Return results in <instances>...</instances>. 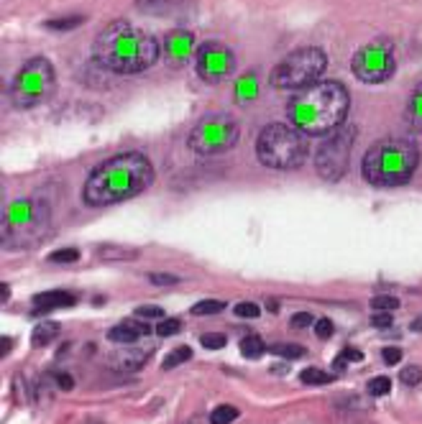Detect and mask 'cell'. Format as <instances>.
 Segmentation results:
<instances>
[{"label": "cell", "mask_w": 422, "mask_h": 424, "mask_svg": "<svg viewBox=\"0 0 422 424\" xmlns=\"http://www.w3.org/2000/svg\"><path fill=\"white\" fill-rule=\"evenodd\" d=\"M151 182L154 166L144 153H116L92 169L82 189V197L92 207L116 205V202H126L141 194Z\"/></svg>", "instance_id": "cell-1"}, {"label": "cell", "mask_w": 422, "mask_h": 424, "mask_svg": "<svg viewBox=\"0 0 422 424\" xmlns=\"http://www.w3.org/2000/svg\"><path fill=\"white\" fill-rule=\"evenodd\" d=\"M351 108V95L338 79H320L289 100V121L305 136H328L341 131Z\"/></svg>", "instance_id": "cell-2"}, {"label": "cell", "mask_w": 422, "mask_h": 424, "mask_svg": "<svg viewBox=\"0 0 422 424\" xmlns=\"http://www.w3.org/2000/svg\"><path fill=\"white\" fill-rule=\"evenodd\" d=\"M92 56L105 72L136 74L159 59V44L151 34H144L129 21H113L98 34Z\"/></svg>", "instance_id": "cell-3"}, {"label": "cell", "mask_w": 422, "mask_h": 424, "mask_svg": "<svg viewBox=\"0 0 422 424\" xmlns=\"http://www.w3.org/2000/svg\"><path fill=\"white\" fill-rule=\"evenodd\" d=\"M420 164V148L412 138H381L361 161L363 179L373 187H402Z\"/></svg>", "instance_id": "cell-4"}, {"label": "cell", "mask_w": 422, "mask_h": 424, "mask_svg": "<svg viewBox=\"0 0 422 424\" xmlns=\"http://www.w3.org/2000/svg\"><path fill=\"white\" fill-rule=\"evenodd\" d=\"M256 156L266 169H300L307 158V136L287 123H271L258 133Z\"/></svg>", "instance_id": "cell-5"}, {"label": "cell", "mask_w": 422, "mask_h": 424, "mask_svg": "<svg viewBox=\"0 0 422 424\" xmlns=\"http://www.w3.org/2000/svg\"><path fill=\"white\" fill-rule=\"evenodd\" d=\"M325 67H328V56L323 49L318 46H302L294 49L292 54H287L284 59L271 69V85L276 90H307L315 82H320Z\"/></svg>", "instance_id": "cell-6"}, {"label": "cell", "mask_w": 422, "mask_h": 424, "mask_svg": "<svg viewBox=\"0 0 422 424\" xmlns=\"http://www.w3.org/2000/svg\"><path fill=\"white\" fill-rule=\"evenodd\" d=\"M56 85L54 64L46 56H34L19 69L11 85V97L16 108H36L49 100Z\"/></svg>", "instance_id": "cell-7"}, {"label": "cell", "mask_w": 422, "mask_h": 424, "mask_svg": "<svg viewBox=\"0 0 422 424\" xmlns=\"http://www.w3.org/2000/svg\"><path fill=\"white\" fill-rule=\"evenodd\" d=\"M238 136L241 128L236 118H231L228 113H210L192 128L187 143L195 156H215L238 143Z\"/></svg>", "instance_id": "cell-8"}, {"label": "cell", "mask_w": 422, "mask_h": 424, "mask_svg": "<svg viewBox=\"0 0 422 424\" xmlns=\"http://www.w3.org/2000/svg\"><path fill=\"white\" fill-rule=\"evenodd\" d=\"M394 44L389 39H373L353 54L351 69L363 85H381L394 74Z\"/></svg>", "instance_id": "cell-9"}, {"label": "cell", "mask_w": 422, "mask_h": 424, "mask_svg": "<svg viewBox=\"0 0 422 424\" xmlns=\"http://www.w3.org/2000/svg\"><path fill=\"white\" fill-rule=\"evenodd\" d=\"M356 146L353 128H341L331 138H325L320 148L315 151V169L328 182H338L351 164V151Z\"/></svg>", "instance_id": "cell-10"}, {"label": "cell", "mask_w": 422, "mask_h": 424, "mask_svg": "<svg viewBox=\"0 0 422 424\" xmlns=\"http://www.w3.org/2000/svg\"><path fill=\"white\" fill-rule=\"evenodd\" d=\"M233 64H236L233 51L228 46H223V44H218V41L202 44V46L197 49V54H195L197 74H200L205 82H213V85L215 82H223V79L233 72Z\"/></svg>", "instance_id": "cell-11"}, {"label": "cell", "mask_w": 422, "mask_h": 424, "mask_svg": "<svg viewBox=\"0 0 422 424\" xmlns=\"http://www.w3.org/2000/svg\"><path fill=\"white\" fill-rule=\"evenodd\" d=\"M151 333V328H149L146 322L141 320H123L118 322L116 328L108 330V340H113V343H121V345H131V343H136L139 338H144V335Z\"/></svg>", "instance_id": "cell-12"}, {"label": "cell", "mask_w": 422, "mask_h": 424, "mask_svg": "<svg viewBox=\"0 0 422 424\" xmlns=\"http://www.w3.org/2000/svg\"><path fill=\"white\" fill-rule=\"evenodd\" d=\"M166 56L171 61H184L192 54V46H195V36L190 31H174V34H166Z\"/></svg>", "instance_id": "cell-13"}, {"label": "cell", "mask_w": 422, "mask_h": 424, "mask_svg": "<svg viewBox=\"0 0 422 424\" xmlns=\"http://www.w3.org/2000/svg\"><path fill=\"white\" fill-rule=\"evenodd\" d=\"M77 302L74 299V294H69V291H44V294H36L34 297V309L36 312H51V309H61V307H72V304Z\"/></svg>", "instance_id": "cell-14"}, {"label": "cell", "mask_w": 422, "mask_h": 424, "mask_svg": "<svg viewBox=\"0 0 422 424\" xmlns=\"http://www.w3.org/2000/svg\"><path fill=\"white\" fill-rule=\"evenodd\" d=\"M174 6H190V0H136V8L154 16H174L179 13V8Z\"/></svg>", "instance_id": "cell-15"}, {"label": "cell", "mask_w": 422, "mask_h": 424, "mask_svg": "<svg viewBox=\"0 0 422 424\" xmlns=\"http://www.w3.org/2000/svg\"><path fill=\"white\" fill-rule=\"evenodd\" d=\"M56 335H59V325L56 322H39L36 328H34V333H31V343H34V348H46L51 343V340H56Z\"/></svg>", "instance_id": "cell-16"}, {"label": "cell", "mask_w": 422, "mask_h": 424, "mask_svg": "<svg viewBox=\"0 0 422 424\" xmlns=\"http://www.w3.org/2000/svg\"><path fill=\"white\" fill-rule=\"evenodd\" d=\"M407 123L415 131H422V87L412 92L410 105H407Z\"/></svg>", "instance_id": "cell-17"}, {"label": "cell", "mask_w": 422, "mask_h": 424, "mask_svg": "<svg viewBox=\"0 0 422 424\" xmlns=\"http://www.w3.org/2000/svg\"><path fill=\"white\" fill-rule=\"evenodd\" d=\"M263 353H266V345H263V340L258 338V335H248V338L241 340V355L243 358L256 360V358H261Z\"/></svg>", "instance_id": "cell-18"}, {"label": "cell", "mask_w": 422, "mask_h": 424, "mask_svg": "<svg viewBox=\"0 0 422 424\" xmlns=\"http://www.w3.org/2000/svg\"><path fill=\"white\" fill-rule=\"evenodd\" d=\"M98 253L105 261H136L139 251L136 248H121V246H100Z\"/></svg>", "instance_id": "cell-19"}, {"label": "cell", "mask_w": 422, "mask_h": 424, "mask_svg": "<svg viewBox=\"0 0 422 424\" xmlns=\"http://www.w3.org/2000/svg\"><path fill=\"white\" fill-rule=\"evenodd\" d=\"M238 419V409L231 404H223V406H215L213 414H210V424H231Z\"/></svg>", "instance_id": "cell-20"}, {"label": "cell", "mask_w": 422, "mask_h": 424, "mask_svg": "<svg viewBox=\"0 0 422 424\" xmlns=\"http://www.w3.org/2000/svg\"><path fill=\"white\" fill-rule=\"evenodd\" d=\"M271 355L284 358V360H294V358L305 355V348L294 345V343H276V345H271Z\"/></svg>", "instance_id": "cell-21"}, {"label": "cell", "mask_w": 422, "mask_h": 424, "mask_svg": "<svg viewBox=\"0 0 422 424\" xmlns=\"http://www.w3.org/2000/svg\"><path fill=\"white\" fill-rule=\"evenodd\" d=\"M300 381L307 383V386H325V383L333 381V376L331 373H325V370H320V368H305L300 373Z\"/></svg>", "instance_id": "cell-22"}, {"label": "cell", "mask_w": 422, "mask_h": 424, "mask_svg": "<svg viewBox=\"0 0 422 424\" xmlns=\"http://www.w3.org/2000/svg\"><path fill=\"white\" fill-rule=\"evenodd\" d=\"M192 358V350L187 345H179V348H174V350L169 353V355L164 358V363H161V368L164 370H169V368H177V365H182L184 360H190Z\"/></svg>", "instance_id": "cell-23"}, {"label": "cell", "mask_w": 422, "mask_h": 424, "mask_svg": "<svg viewBox=\"0 0 422 424\" xmlns=\"http://www.w3.org/2000/svg\"><path fill=\"white\" fill-rule=\"evenodd\" d=\"M85 24V16H64V19H51V21H46V29H51V31H72V29H77V26H82Z\"/></svg>", "instance_id": "cell-24"}, {"label": "cell", "mask_w": 422, "mask_h": 424, "mask_svg": "<svg viewBox=\"0 0 422 424\" xmlns=\"http://www.w3.org/2000/svg\"><path fill=\"white\" fill-rule=\"evenodd\" d=\"M361 360H363V353L361 350H356V348H346V350L338 353L336 370H343L348 363H361Z\"/></svg>", "instance_id": "cell-25"}, {"label": "cell", "mask_w": 422, "mask_h": 424, "mask_svg": "<svg viewBox=\"0 0 422 424\" xmlns=\"http://www.w3.org/2000/svg\"><path fill=\"white\" fill-rule=\"evenodd\" d=\"M226 309V302H218V299H205V302H197L192 307V315H218Z\"/></svg>", "instance_id": "cell-26"}, {"label": "cell", "mask_w": 422, "mask_h": 424, "mask_svg": "<svg viewBox=\"0 0 422 424\" xmlns=\"http://www.w3.org/2000/svg\"><path fill=\"white\" fill-rule=\"evenodd\" d=\"M389 391H392V378L376 376V378H371V381H368V394H371V396H386Z\"/></svg>", "instance_id": "cell-27"}, {"label": "cell", "mask_w": 422, "mask_h": 424, "mask_svg": "<svg viewBox=\"0 0 422 424\" xmlns=\"http://www.w3.org/2000/svg\"><path fill=\"white\" fill-rule=\"evenodd\" d=\"M399 381H402L404 386H417V383L422 381V368L420 365H404V368L399 370Z\"/></svg>", "instance_id": "cell-28"}, {"label": "cell", "mask_w": 422, "mask_h": 424, "mask_svg": "<svg viewBox=\"0 0 422 424\" xmlns=\"http://www.w3.org/2000/svg\"><path fill=\"white\" fill-rule=\"evenodd\" d=\"M399 307V299L389 297V294H381V297L371 299V309L373 312H392V309Z\"/></svg>", "instance_id": "cell-29"}, {"label": "cell", "mask_w": 422, "mask_h": 424, "mask_svg": "<svg viewBox=\"0 0 422 424\" xmlns=\"http://www.w3.org/2000/svg\"><path fill=\"white\" fill-rule=\"evenodd\" d=\"M202 348H208V350H221V348H226L228 338L221 333H205L202 335Z\"/></svg>", "instance_id": "cell-30"}, {"label": "cell", "mask_w": 422, "mask_h": 424, "mask_svg": "<svg viewBox=\"0 0 422 424\" xmlns=\"http://www.w3.org/2000/svg\"><path fill=\"white\" fill-rule=\"evenodd\" d=\"M233 312H236V317H243V320H256L261 309H258L253 302H241L233 307Z\"/></svg>", "instance_id": "cell-31"}, {"label": "cell", "mask_w": 422, "mask_h": 424, "mask_svg": "<svg viewBox=\"0 0 422 424\" xmlns=\"http://www.w3.org/2000/svg\"><path fill=\"white\" fill-rule=\"evenodd\" d=\"M77 258H80V251L77 248H61L49 256V261H54V263H74Z\"/></svg>", "instance_id": "cell-32"}, {"label": "cell", "mask_w": 422, "mask_h": 424, "mask_svg": "<svg viewBox=\"0 0 422 424\" xmlns=\"http://www.w3.org/2000/svg\"><path fill=\"white\" fill-rule=\"evenodd\" d=\"M136 317H141V320H166V317H164V309H161V307H154V304H146V307H139V309H136Z\"/></svg>", "instance_id": "cell-33"}, {"label": "cell", "mask_w": 422, "mask_h": 424, "mask_svg": "<svg viewBox=\"0 0 422 424\" xmlns=\"http://www.w3.org/2000/svg\"><path fill=\"white\" fill-rule=\"evenodd\" d=\"M179 320H161L159 325H156V335L159 338H171V335H177L179 333Z\"/></svg>", "instance_id": "cell-34"}, {"label": "cell", "mask_w": 422, "mask_h": 424, "mask_svg": "<svg viewBox=\"0 0 422 424\" xmlns=\"http://www.w3.org/2000/svg\"><path fill=\"white\" fill-rule=\"evenodd\" d=\"M315 335H318L320 340H328L333 335V320H328V317H320V320H315Z\"/></svg>", "instance_id": "cell-35"}, {"label": "cell", "mask_w": 422, "mask_h": 424, "mask_svg": "<svg viewBox=\"0 0 422 424\" xmlns=\"http://www.w3.org/2000/svg\"><path fill=\"white\" fill-rule=\"evenodd\" d=\"M381 358H384V363H386V365L399 363V360H402V348H394V345L384 348V350H381Z\"/></svg>", "instance_id": "cell-36"}, {"label": "cell", "mask_w": 422, "mask_h": 424, "mask_svg": "<svg viewBox=\"0 0 422 424\" xmlns=\"http://www.w3.org/2000/svg\"><path fill=\"white\" fill-rule=\"evenodd\" d=\"M149 281L156 286H171V284H177L179 279L171 276V273H149Z\"/></svg>", "instance_id": "cell-37"}, {"label": "cell", "mask_w": 422, "mask_h": 424, "mask_svg": "<svg viewBox=\"0 0 422 424\" xmlns=\"http://www.w3.org/2000/svg\"><path fill=\"white\" fill-rule=\"evenodd\" d=\"M289 325H292L294 330H305L312 325V315H307V312H297V315L289 320Z\"/></svg>", "instance_id": "cell-38"}, {"label": "cell", "mask_w": 422, "mask_h": 424, "mask_svg": "<svg viewBox=\"0 0 422 424\" xmlns=\"http://www.w3.org/2000/svg\"><path fill=\"white\" fill-rule=\"evenodd\" d=\"M371 325L373 328H392V315L389 312H373L371 315Z\"/></svg>", "instance_id": "cell-39"}, {"label": "cell", "mask_w": 422, "mask_h": 424, "mask_svg": "<svg viewBox=\"0 0 422 424\" xmlns=\"http://www.w3.org/2000/svg\"><path fill=\"white\" fill-rule=\"evenodd\" d=\"M238 95H241V100H248V97L256 95V85H253L251 79H241V82H238Z\"/></svg>", "instance_id": "cell-40"}, {"label": "cell", "mask_w": 422, "mask_h": 424, "mask_svg": "<svg viewBox=\"0 0 422 424\" xmlns=\"http://www.w3.org/2000/svg\"><path fill=\"white\" fill-rule=\"evenodd\" d=\"M141 358H144V353H134V355H118V360H123V368H139L141 363H144V360H141Z\"/></svg>", "instance_id": "cell-41"}, {"label": "cell", "mask_w": 422, "mask_h": 424, "mask_svg": "<svg viewBox=\"0 0 422 424\" xmlns=\"http://www.w3.org/2000/svg\"><path fill=\"white\" fill-rule=\"evenodd\" d=\"M59 386H61V388H67V391H69V388L74 386V383H72V376H64V373H61V376H59Z\"/></svg>", "instance_id": "cell-42"}, {"label": "cell", "mask_w": 422, "mask_h": 424, "mask_svg": "<svg viewBox=\"0 0 422 424\" xmlns=\"http://www.w3.org/2000/svg\"><path fill=\"white\" fill-rule=\"evenodd\" d=\"M3 343H0V353L6 355V353H11V348H13V343H11V338H0Z\"/></svg>", "instance_id": "cell-43"}, {"label": "cell", "mask_w": 422, "mask_h": 424, "mask_svg": "<svg viewBox=\"0 0 422 424\" xmlns=\"http://www.w3.org/2000/svg\"><path fill=\"white\" fill-rule=\"evenodd\" d=\"M0 297H3V304H6L8 299H11V286H8V284L0 286Z\"/></svg>", "instance_id": "cell-44"}, {"label": "cell", "mask_w": 422, "mask_h": 424, "mask_svg": "<svg viewBox=\"0 0 422 424\" xmlns=\"http://www.w3.org/2000/svg\"><path fill=\"white\" fill-rule=\"evenodd\" d=\"M266 307H269V312H276V309H279V307H276V302H271V299L266 302Z\"/></svg>", "instance_id": "cell-45"}]
</instances>
